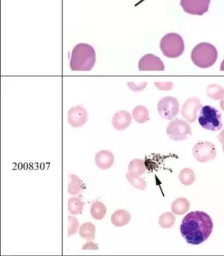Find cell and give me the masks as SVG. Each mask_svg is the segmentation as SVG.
I'll return each instance as SVG.
<instances>
[{"label": "cell", "mask_w": 224, "mask_h": 256, "mask_svg": "<svg viewBox=\"0 0 224 256\" xmlns=\"http://www.w3.org/2000/svg\"><path fill=\"white\" fill-rule=\"evenodd\" d=\"M83 250H99V246L97 244H95L92 240H88V242L84 244L82 246Z\"/></svg>", "instance_id": "cell-30"}, {"label": "cell", "mask_w": 224, "mask_h": 256, "mask_svg": "<svg viewBox=\"0 0 224 256\" xmlns=\"http://www.w3.org/2000/svg\"><path fill=\"white\" fill-rule=\"evenodd\" d=\"M126 178L134 188L138 190H144L147 188V182L143 178L131 176L128 172L126 173Z\"/></svg>", "instance_id": "cell-26"}, {"label": "cell", "mask_w": 224, "mask_h": 256, "mask_svg": "<svg viewBox=\"0 0 224 256\" xmlns=\"http://www.w3.org/2000/svg\"><path fill=\"white\" fill-rule=\"evenodd\" d=\"M179 180L184 186H190L195 181V176L193 170L190 168L182 169L178 175Z\"/></svg>", "instance_id": "cell-23"}, {"label": "cell", "mask_w": 224, "mask_h": 256, "mask_svg": "<svg viewBox=\"0 0 224 256\" xmlns=\"http://www.w3.org/2000/svg\"><path fill=\"white\" fill-rule=\"evenodd\" d=\"M132 122V115L126 110H119L114 114L112 118V125L118 131L126 130Z\"/></svg>", "instance_id": "cell-13"}, {"label": "cell", "mask_w": 224, "mask_h": 256, "mask_svg": "<svg viewBox=\"0 0 224 256\" xmlns=\"http://www.w3.org/2000/svg\"><path fill=\"white\" fill-rule=\"evenodd\" d=\"M147 84L144 82V83L141 84L139 85H136L135 84L132 83V82H129L127 83L129 89L132 90L133 91H136V92H139V91L143 90L147 86Z\"/></svg>", "instance_id": "cell-28"}, {"label": "cell", "mask_w": 224, "mask_h": 256, "mask_svg": "<svg viewBox=\"0 0 224 256\" xmlns=\"http://www.w3.org/2000/svg\"><path fill=\"white\" fill-rule=\"evenodd\" d=\"M69 182L68 185V193L71 196L78 194L82 190L83 182L79 176L75 174L69 175Z\"/></svg>", "instance_id": "cell-20"}, {"label": "cell", "mask_w": 224, "mask_h": 256, "mask_svg": "<svg viewBox=\"0 0 224 256\" xmlns=\"http://www.w3.org/2000/svg\"><path fill=\"white\" fill-rule=\"evenodd\" d=\"M219 106H220L221 109L224 112V98L223 100H221L220 103H219Z\"/></svg>", "instance_id": "cell-32"}, {"label": "cell", "mask_w": 224, "mask_h": 256, "mask_svg": "<svg viewBox=\"0 0 224 256\" xmlns=\"http://www.w3.org/2000/svg\"><path fill=\"white\" fill-rule=\"evenodd\" d=\"M96 166L102 170H107L112 167L114 162V156L111 151L101 150L95 157Z\"/></svg>", "instance_id": "cell-14"}, {"label": "cell", "mask_w": 224, "mask_h": 256, "mask_svg": "<svg viewBox=\"0 0 224 256\" xmlns=\"http://www.w3.org/2000/svg\"><path fill=\"white\" fill-rule=\"evenodd\" d=\"M154 84L160 90H169L172 89L173 88L172 83H157V82H155Z\"/></svg>", "instance_id": "cell-29"}, {"label": "cell", "mask_w": 224, "mask_h": 256, "mask_svg": "<svg viewBox=\"0 0 224 256\" xmlns=\"http://www.w3.org/2000/svg\"><path fill=\"white\" fill-rule=\"evenodd\" d=\"M189 206L190 204L188 199L186 198H178L173 202L171 209L173 214L180 216L187 212Z\"/></svg>", "instance_id": "cell-16"}, {"label": "cell", "mask_w": 224, "mask_h": 256, "mask_svg": "<svg viewBox=\"0 0 224 256\" xmlns=\"http://www.w3.org/2000/svg\"><path fill=\"white\" fill-rule=\"evenodd\" d=\"M83 208H84V204L80 198L71 197L68 200V210L72 215H78L81 214Z\"/></svg>", "instance_id": "cell-22"}, {"label": "cell", "mask_w": 224, "mask_h": 256, "mask_svg": "<svg viewBox=\"0 0 224 256\" xmlns=\"http://www.w3.org/2000/svg\"><path fill=\"white\" fill-rule=\"evenodd\" d=\"M175 222V216L170 212H164L159 216V226L162 228H170L174 226Z\"/></svg>", "instance_id": "cell-24"}, {"label": "cell", "mask_w": 224, "mask_h": 256, "mask_svg": "<svg viewBox=\"0 0 224 256\" xmlns=\"http://www.w3.org/2000/svg\"><path fill=\"white\" fill-rule=\"evenodd\" d=\"M106 206L101 202H93L90 208V214L96 220H102L104 218L106 214Z\"/></svg>", "instance_id": "cell-19"}, {"label": "cell", "mask_w": 224, "mask_h": 256, "mask_svg": "<svg viewBox=\"0 0 224 256\" xmlns=\"http://www.w3.org/2000/svg\"><path fill=\"white\" fill-rule=\"evenodd\" d=\"M213 226L212 218L208 214L202 211H193L182 220L180 232L188 244L199 245L208 239Z\"/></svg>", "instance_id": "cell-1"}, {"label": "cell", "mask_w": 224, "mask_h": 256, "mask_svg": "<svg viewBox=\"0 0 224 256\" xmlns=\"http://www.w3.org/2000/svg\"><path fill=\"white\" fill-rule=\"evenodd\" d=\"M68 222H69V229H68V235L72 236L78 232V228H79V221L76 217L73 216H68Z\"/></svg>", "instance_id": "cell-27"}, {"label": "cell", "mask_w": 224, "mask_h": 256, "mask_svg": "<svg viewBox=\"0 0 224 256\" xmlns=\"http://www.w3.org/2000/svg\"><path fill=\"white\" fill-rule=\"evenodd\" d=\"M160 49L166 58H178L184 50L183 38L178 34H167L161 40Z\"/></svg>", "instance_id": "cell-5"}, {"label": "cell", "mask_w": 224, "mask_h": 256, "mask_svg": "<svg viewBox=\"0 0 224 256\" xmlns=\"http://www.w3.org/2000/svg\"><path fill=\"white\" fill-rule=\"evenodd\" d=\"M96 52L90 44L80 43L74 47L71 54L70 68L74 72H88L96 64Z\"/></svg>", "instance_id": "cell-2"}, {"label": "cell", "mask_w": 224, "mask_h": 256, "mask_svg": "<svg viewBox=\"0 0 224 256\" xmlns=\"http://www.w3.org/2000/svg\"><path fill=\"white\" fill-rule=\"evenodd\" d=\"M198 120L202 128L209 131H218L222 128L221 114L212 106H205L201 108Z\"/></svg>", "instance_id": "cell-4"}, {"label": "cell", "mask_w": 224, "mask_h": 256, "mask_svg": "<svg viewBox=\"0 0 224 256\" xmlns=\"http://www.w3.org/2000/svg\"><path fill=\"white\" fill-rule=\"evenodd\" d=\"M217 56V50L214 46L206 42L197 44L191 53L192 62L201 68L212 66L216 62Z\"/></svg>", "instance_id": "cell-3"}, {"label": "cell", "mask_w": 224, "mask_h": 256, "mask_svg": "<svg viewBox=\"0 0 224 256\" xmlns=\"http://www.w3.org/2000/svg\"><path fill=\"white\" fill-rule=\"evenodd\" d=\"M220 70L221 71H224V60H222V64H221Z\"/></svg>", "instance_id": "cell-33"}, {"label": "cell", "mask_w": 224, "mask_h": 256, "mask_svg": "<svg viewBox=\"0 0 224 256\" xmlns=\"http://www.w3.org/2000/svg\"><path fill=\"white\" fill-rule=\"evenodd\" d=\"M210 0H180L185 12L193 16H202L208 11Z\"/></svg>", "instance_id": "cell-9"}, {"label": "cell", "mask_w": 224, "mask_h": 256, "mask_svg": "<svg viewBox=\"0 0 224 256\" xmlns=\"http://www.w3.org/2000/svg\"><path fill=\"white\" fill-rule=\"evenodd\" d=\"M157 110L161 118L163 119H173L178 114V102L174 97H164L158 103Z\"/></svg>", "instance_id": "cell-8"}, {"label": "cell", "mask_w": 224, "mask_h": 256, "mask_svg": "<svg viewBox=\"0 0 224 256\" xmlns=\"http://www.w3.org/2000/svg\"><path fill=\"white\" fill-rule=\"evenodd\" d=\"M131 215L129 211L124 209H119L111 216V223L116 227H123L129 224Z\"/></svg>", "instance_id": "cell-15"}, {"label": "cell", "mask_w": 224, "mask_h": 256, "mask_svg": "<svg viewBox=\"0 0 224 256\" xmlns=\"http://www.w3.org/2000/svg\"><path fill=\"white\" fill-rule=\"evenodd\" d=\"M201 107V102L196 97L189 98L185 102L181 109V115L188 122H192L197 118V112Z\"/></svg>", "instance_id": "cell-12"}, {"label": "cell", "mask_w": 224, "mask_h": 256, "mask_svg": "<svg viewBox=\"0 0 224 256\" xmlns=\"http://www.w3.org/2000/svg\"><path fill=\"white\" fill-rule=\"evenodd\" d=\"M132 118L138 124H144L149 120L148 110L144 106H136L132 110Z\"/></svg>", "instance_id": "cell-21"}, {"label": "cell", "mask_w": 224, "mask_h": 256, "mask_svg": "<svg viewBox=\"0 0 224 256\" xmlns=\"http://www.w3.org/2000/svg\"><path fill=\"white\" fill-rule=\"evenodd\" d=\"M146 172L145 164H144L143 160L140 158H135V160L131 161L128 166V173L132 176H138L144 174Z\"/></svg>", "instance_id": "cell-17"}, {"label": "cell", "mask_w": 224, "mask_h": 256, "mask_svg": "<svg viewBox=\"0 0 224 256\" xmlns=\"http://www.w3.org/2000/svg\"><path fill=\"white\" fill-rule=\"evenodd\" d=\"M217 138L219 142H220L221 144H222V150L224 152V130L220 132L219 136H217Z\"/></svg>", "instance_id": "cell-31"}, {"label": "cell", "mask_w": 224, "mask_h": 256, "mask_svg": "<svg viewBox=\"0 0 224 256\" xmlns=\"http://www.w3.org/2000/svg\"><path fill=\"white\" fill-rule=\"evenodd\" d=\"M206 92L213 100H222L224 97V90L219 85H209L206 89Z\"/></svg>", "instance_id": "cell-25"}, {"label": "cell", "mask_w": 224, "mask_h": 256, "mask_svg": "<svg viewBox=\"0 0 224 256\" xmlns=\"http://www.w3.org/2000/svg\"><path fill=\"white\" fill-rule=\"evenodd\" d=\"M192 154L198 162H207L214 160L216 156V149L210 142H198L192 148Z\"/></svg>", "instance_id": "cell-7"}, {"label": "cell", "mask_w": 224, "mask_h": 256, "mask_svg": "<svg viewBox=\"0 0 224 256\" xmlns=\"http://www.w3.org/2000/svg\"><path fill=\"white\" fill-rule=\"evenodd\" d=\"M166 133L173 140H182L192 136L189 124L186 121L177 119L169 122L166 128Z\"/></svg>", "instance_id": "cell-6"}, {"label": "cell", "mask_w": 224, "mask_h": 256, "mask_svg": "<svg viewBox=\"0 0 224 256\" xmlns=\"http://www.w3.org/2000/svg\"><path fill=\"white\" fill-rule=\"evenodd\" d=\"M96 227L92 222H84L81 224L79 229L80 236L87 240H93L95 239Z\"/></svg>", "instance_id": "cell-18"}, {"label": "cell", "mask_w": 224, "mask_h": 256, "mask_svg": "<svg viewBox=\"0 0 224 256\" xmlns=\"http://www.w3.org/2000/svg\"><path fill=\"white\" fill-rule=\"evenodd\" d=\"M138 70L141 72H162L165 70V66L159 58L153 54H147L140 59L138 62Z\"/></svg>", "instance_id": "cell-11"}, {"label": "cell", "mask_w": 224, "mask_h": 256, "mask_svg": "<svg viewBox=\"0 0 224 256\" xmlns=\"http://www.w3.org/2000/svg\"><path fill=\"white\" fill-rule=\"evenodd\" d=\"M88 120V112L82 106L71 108L68 112V122L74 128L83 126Z\"/></svg>", "instance_id": "cell-10"}]
</instances>
